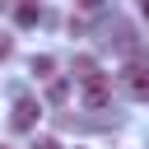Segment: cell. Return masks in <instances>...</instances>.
Segmentation results:
<instances>
[{
    "mask_svg": "<svg viewBox=\"0 0 149 149\" xmlns=\"http://www.w3.org/2000/svg\"><path fill=\"white\" fill-rule=\"evenodd\" d=\"M116 84H121V93H126L130 102H149V51H135V56L121 65Z\"/></svg>",
    "mask_w": 149,
    "mask_h": 149,
    "instance_id": "cell-1",
    "label": "cell"
},
{
    "mask_svg": "<svg viewBox=\"0 0 149 149\" xmlns=\"http://www.w3.org/2000/svg\"><path fill=\"white\" fill-rule=\"evenodd\" d=\"M79 93H84V102H88L93 112H102V107L112 102V79H107L102 70H93V74L79 79Z\"/></svg>",
    "mask_w": 149,
    "mask_h": 149,
    "instance_id": "cell-2",
    "label": "cell"
},
{
    "mask_svg": "<svg viewBox=\"0 0 149 149\" xmlns=\"http://www.w3.org/2000/svg\"><path fill=\"white\" fill-rule=\"evenodd\" d=\"M37 116H42V102H37V98H19V102H14L9 126H14V130H33V126H37Z\"/></svg>",
    "mask_w": 149,
    "mask_h": 149,
    "instance_id": "cell-3",
    "label": "cell"
},
{
    "mask_svg": "<svg viewBox=\"0 0 149 149\" xmlns=\"http://www.w3.org/2000/svg\"><path fill=\"white\" fill-rule=\"evenodd\" d=\"M14 19H19V28H33V23H42V5H19Z\"/></svg>",
    "mask_w": 149,
    "mask_h": 149,
    "instance_id": "cell-4",
    "label": "cell"
},
{
    "mask_svg": "<svg viewBox=\"0 0 149 149\" xmlns=\"http://www.w3.org/2000/svg\"><path fill=\"white\" fill-rule=\"evenodd\" d=\"M47 98H51V102H65V98H70V84H65V79H51Z\"/></svg>",
    "mask_w": 149,
    "mask_h": 149,
    "instance_id": "cell-5",
    "label": "cell"
},
{
    "mask_svg": "<svg viewBox=\"0 0 149 149\" xmlns=\"http://www.w3.org/2000/svg\"><path fill=\"white\" fill-rule=\"evenodd\" d=\"M51 70H56L51 56H33V74H51Z\"/></svg>",
    "mask_w": 149,
    "mask_h": 149,
    "instance_id": "cell-6",
    "label": "cell"
},
{
    "mask_svg": "<svg viewBox=\"0 0 149 149\" xmlns=\"http://www.w3.org/2000/svg\"><path fill=\"white\" fill-rule=\"evenodd\" d=\"M93 70H98V65H93L88 56H79V61H74V79H84V74H93Z\"/></svg>",
    "mask_w": 149,
    "mask_h": 149,
    "instance_id": "cell-7",
    "label": "cell"
},
{
    "mask_svg": "<svg viewBox=\"0 0 149 149\" xmlns=\"http://www.w3.org/2000/svg\"><path fill=\"white\" fill-rule=\"evenodd\" d=\"M33 149H61V144H56L51 135H42V140H33Z\"/></svg>",
    "mask_w": 149,
    "mask_h": 149,
    "instance_id": "cell-8",
    "label": "cell"
},
{
    "mask_svg": "<svg viewBox=\"0 0 149 149\" xmlns=\"http://www.w3.org/2000/svg\"><path fill=\"white\" fill-rule=\"evenodd\" d=\"M144 19H149V5H144Z\"/></svg>",
    "mask_w": 149,
    "mask_h": 149,
    "instance_id": "cell-9",
    "label": "cell"
},
{
    "mask_svg": "<svg viewBox=\"0 0 149 149\" xmlns=\"http://www.w3.org/2000/svg\"><path fill=\"white\" fill-rule=\"evenodd\" d=\"M0 149H5V144H0Z\"/></svg>",
    "mask_w": 149,
    "mask_h": 149,
    "instance_id": "cell-10",
    "label": "cell"
}]
</instances>
